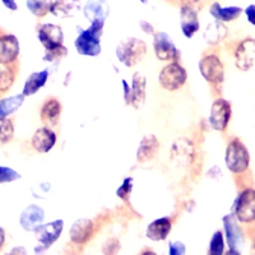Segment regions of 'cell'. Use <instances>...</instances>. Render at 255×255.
Returning <instances> with one entry per match:
<instances>
[{"label":"cell","mask_w":255,"mask_h":255,"mask_svg":"<svg viewBox=\"0 0 255 255\" xmlns=\"http://www.w3.org/2000/svg\"><path fill=\"white\" fill-rule=\"evenodd\" d=\"M102 20L92 22L86 29L79 31L78 37L74 41V46L79 55L83 56H99L101 54V37L104 33Z\"/></svg>","instance_id":"obj_1"},{"label":"cell","mask_w":255,"mask_h":255,"mask_svg":"<svg viewBox=\"0 0 255 255\" xmlns=\"http://www.w3.org/2000/svg\"><path fill=\"white\" fill-rule=\"evenodd\" d=\"M116 58L127 68H133L147 54V45L144 41L136 37H128L123 40L115 50Z\"/></svg>","instance_id":"obj_2"},{"label":"cell","mask_w":255,"mask_h":255,"mask_svg":"<svg viewBox=\"0 0 255 255\" xmlns=\"http://www.w3.org/2000/svg\"><path fill=\"white\" fill-rule=\"evenodd\" d=\"M225 163L234 174H244L250 165V154L248 148L238 138L230 140L225 153Z\"/></svg>","instance_id":"obj_3"},{"label":"cell","mask_w":255,"mask_h":255,"mask_svg":"<svg viewBox=\"0 0 255 255\" xmlns=\"http://www.w3.org/2000/svg\"><path fill=\"white\" fill-rule=\"evenodd\" d=\"M232 212L240 223L255 222V189L247 188L241 190L232 207Z\"/></svg>","instance_id":"obj_4"},{"label":"cell","mask_w":255,"mask_h":255,"mask_svg":"<svg viewBox=\"0 0 255 255\" xmlns=\"http://www.w3.org/2000/svg\"><path fill=\"white\" fill-rule=\"evenodd\" d=\"M186 79H188V73L184 69V67H181L176 61H172L168 65L163 67L158 76L161 87L166 91H171V92L183 87Z\"/></svg>","instance_id":"obj_5"},{"label":"cell","mask_w":255,"mask_h":255,"mask_svg":"<svg viewBox=\"0 0 255 255\" xmlns=\"http://www.w3.org/2000/svg\"><path fill=\"white\" fill-rule=\"evenodd\" d=\"M199 72L209 83L218 86L225 79V67L220 56L216 54H207L199 61Z\"/></svg>","instance_id":"obj_6"},{"label":"cell","mask_w":255,"mask_h":255,"mask_svg":"<svg viewBox=\"0 0 255 255\" xmlns=\"http://www.w3.org/2000/svg\"><path fill=\"white\" fill-rule=\"evenodd\" d=\"M194 143L189 138L180 136L171 145V159L177 167L186 168L193 163L195 158Z\"/></svg>","instance_id":"obj_7"},{"label":"cell","mask_w":255,"mask_h":255,"mask_svg":"<svg viewBox=\"0 0 255 255\" xmlns=\"http://www.w3.org/2000/svg\"><path fill=\"white\" fill-rule=\"evenodd\" d=\"M63 229V220H55L52 221V222L41 225V226L35 231L36 240H37L38 243V247L36 248V253L45 252L46 249H49L52 244L55 243V241L60 238Z\"/></svg>","instance_id":"obj_8"},{"label":"cell","mask_w":255,"mask_h":255,"mask_svg":"<svg viewBox=\"0 0 255 255\" xmlns=\"http://www.w3.org/2000/svg\"><path fill=\"white\" fill-rule=\"evenodd\" d=\"M231 104L225 99H217L211 108L209 124L217 131H225L231 120Z\"/></svg>","instance_id":"obj_9"},{"label":"cell","mask_w":255,"mask_h":255,"mask_svg":"<svg viewBox=\"0 0 255 255\" xmlns=\"http://www.w3.org/2000/svg\"><path fill=\"white\" fill-rule=\"evenodd\" d=\"M223 229H225V234H226L227 245L231 250L229 253L240 254V249L244 245V235L240 226H239L238 218L234 216V213L223 217Z\"/></svg>","instance_id":"obj_10"},{"label":"cell","mask_w":255,"mask_h":255,"mask_svg":"<svg viewBox=\"0 0 255 255\" xmlns=\"http://www.w3.org/2000/svg\"><path fill=\"white\" fill-rule=\"evenodd\" d=\"M235 64L238 69L249 72L255 69V38H245L235 50Z\"/></svg>","instance_id":"obj_11"},{"label":"cell","mask_w":255,"mask_h":255,"mask_svg":"<svg viewBox=\"0 0 255 255\" xmlns=\"http://www.w3.org/2000/svg\"><path fill=\"white\" fill-rule=\"evenodd\" d=\"M199 9L189 4L180 3V28L186 38H191L199 31Z\"/></svg>","instance_id":"obj_12"},{"label":"cell","mask_w":255,"mask_h":255,"mask_svg":"<svg viewBox=\"0 0 255 255\" xmlns=\"http://www.w3.org/2000/svg\"><path fill=\"white\" fill-rule=\"evenodd\" d=\"M153 50L159 60H174L179 55V50L174 41L166 32H156L153 35Z\"/></svg>","instance_id":"obj_13"},{"label":"cell","mask_w":255,"mask_h":255,"mask_svg":"<svg viewBox=\"0 0 255 255\" xmlns=\"http://www.w3.org/2000/svg\"><path fill=\"white\" fill-rule=\"evenodd\" d=\"M38 41L46 50L55 49V47L63 45L64 32L60 26L54 23L41 24L37 31Z\"/></svg>","instance_id":"obj_14"},{"label":"cell","mask_w":255,"mask_h":255,"mask_svg":"<svg viewBox=\"0 0 255 255\" xmlns=\"http://www.w3.org/2000/svg\"><path fill=\"white\" fill-rule=\"evenodd\" d=\"M45 220V212L44 209L41 208L37 204H31L23 209V212L20 213L19 223L22 229L26 231L35 232L38 227L42 225Z\"/></svg>","instance_id":"obj_15"},{"label":"cell","mask_w":255,"mask_h":255,"mask_svg":"<svg viewBox=\"0 0 255 255\" xmlns=\"http://www.w3.org/2000/svg\"><path fill=\"white\" fill-rule=\"evenodd\" d=\"M81 9V0H54L50 8V14L61 19H69L76 17Z\"/></svg>","instance_id":"obj_16"},{"label":"cell","mask_w":255,"mask_h":255,"mask_svg":"<svg viewBox=\"0 0 255 255\" xmlns=\"http://www.w3.org/2000/svg\"><path fill=\"white\" fill-rule=\"evenodd\" d=\"M19 55V41L14 35L0 36V64L6 65L17 60Z\"/></svg>","instance_id":"obj_17"},{"label":"cell","mask_w":255,"mask_h":255,"mask_svg":"<svg viewBox=\"0 0 255 255\" xmlns=\"http://www.w3.org/2000/svg\"><path fill=\"white\" fill-rule=\"evenodd\" d=\"M93 234V222L90 218H79L73 223L69 230L70 241L77 245H83Z\"/></svg>","instance_id":"obj_18"},{"label":"cell","mask_w":255,"mask_h":255,"mask_svg":"<svg viewBox=\"0 0 255 255\" xmlns=\"http://www.w3.org/2000/svg\"><path fill=\"white\" fill-rule=\"evenodd\" d=\"M56 143L55 131L50 128H38L32 136V147L40 153H47L54 148Z\"/></svg>","instance_id":"obj_19"},{"label":"cell","mask_w":255,"mask_h":255,"mask_svg":"<svg viewBox=\"0 0 255 255\" xmlns=\"http://www.w3.org/2000/svg\"><path fill=\"white\" fill-rule=\"evenodd\" d=\"M147 78L142 73H134L130 84V104L134 109H140L145 102Z\"/></svg>","instance_id":"obj_20"},{"label":"cell","mask_w":255,"mask_h":255,"mask_svg":"<svg viewBox=\"0 0 255 255\" xmlns=\"http://www.w3.org/2000/svg\"><path fill=\"white\" fill-rule=\"evenodd\" d=\"M110 8L106 0H87V3L83 6V14L86 19L90 20V23L96 22V20H105L108 19Z\"/></svg>","instance_id":"obj_21"},{"label":"cell","mask_w":255,"mask_h":255,"mask_svg":"<svg viewBox=\"0 0 255 255\" xmlns=\"http://www.w3.org/2000/svg\"><path fill=\"white\" fill-rule=\"evenodd\" d=\"M159 151V142L153 134H147L142 138L136 151V161L138 162H148L157 156Z\"/></svg>","instance_id":"obj_22"},{"label":"cell","mask_w":255,"mask_h":255,"mask_svg":"<svg viewBox=\"0 0 255 255\" xmlns=\"http://www.w3.org/2000/svg\"><path fill=\"white\" fill-rule=\"evenodd\" d=\"M172 229L171 220L168 217L157 218L156 221L148 225L145 230V236L152 241H163L167 239Z\"/></svg>","instance_id":"obj_23"},{"label":"cell","mask_w":255,"mask_h":255,"mask_svg":"<svg viewBox=\"0 0 255 255\" xmlns=\"http://www.w3.org/2000/svg\"><path fill=\"white\" fill-rule=\"evenodd\" d=\"M241 13H243V8L238 5L222 6L220 3L215 1L209 6V14L213 17V19H217L220 22H223V23L238 19Z\"/></svg>","instance_id":"obj_24"},{"label":"cell","mask_w":255,"mask_h":255,"mask_svg":"<svg viewBox=\"0 0 255 255\" xmlns=\"http://www.w3.org/2000/svg\"><path fill=\"white\" fill-rule=\"evenodd\" d=\"M227 32L229 31H227L226 26L223 24V22L215 19L213 22L208 23V26H206L203 32V38L207 44L211 45V46H215L226 37Z\"/></svg>","instance_id":"obj_25"},{"label":"cell","mask_w":255,"mask_h":255,"mask_svg":"<svg viewBox=\"0 0 255 255\" xmlns=\"http://www.w3.org/2000/svg\"><path fill=\"white\" fill-rule=\"evenodd\" d=\"M47 79H49V70H41V72H36L32 73L31 76L27 78L26 83L23 86V93L24 96H32L37 93L41 88L44 87L45 84H46Z\"/></svg>","instance_id":"obj_26"},{"label":"cell","mask_w":255,"mask_h":255,"mask_svg":"<svg viewBox=\"0 0 255 255\" xmlns=\"http://www.w3.org/2000/svg\"><path fill=\"white\" fill-rule=\"evenodd\" d=\"M61 114V105L56 99H49L41 109V119L49 125H55Z\"/></svg>","instance_id":"obj_27"},{"label":"cell","mask_w":255,"mask_h":255,"mask_svg":"<svg viewBox=\"0 0 255 255\" xmlns=\"http://www.w3.org/2000/svg\"><path fill=\"white\" fill-rule=\"evenodd\" d=\"M24 97L26 96L22 93L0 100V119H5L9 115L14 114L23 105Z\"/></svg>","instance_id":"obj_28"},{"label":"cell","mask_w":255,"mask_h":255,"mask_svg":"<svg viewBox=\"0 0 255 255\" xmlns=\"http://www.w3.org/2000/svg\"><path fill=\"white\" fill-rule=\"evenodd\" d=\"M54 0H26L27 9L37 18H42L50 13Z\"/></svg>","instance_id":"obj_29"},{"label":"cell","mask_w":255,"mask_h":255,"mask_svg":"<svg viewBox=\"0 0 255 255\" xmlns=\"http://www.w3.org/2000/svg\"><path fill=\"white\" fill-rule=\"evenodd\" d=\"M225 253V238L222 231H216L212 235L211 243H209L208 254L211 255H222Z\"/></svg>","instance_id":"obj_30"},{"label":"cell","mask_w":255,"mask_h":255,"mask_svg":"<svg viewBox=\"0 0 255 255\" xmlns=\"http://www.w3.org/2000/svg\"><path fill=\"white\" fill-rule=\"evenodd\" d=\"M14 136V124L10 119H0V144L8 143Z\"/></svg>","instance_id":"obj_31"},{"label":"cell","mask_w":255,"mask_h":255,"mask_svg":"<svg viewBox=\"0 0 255 255\" xmlns=\"http://www.w3.org/2000/svg\"><path fill=\"white\" fill-rule=\"evenodd\" d=\"M14 72L10 68H0V92H5L14 82Z\"/></svg>","instance_id":"obj_32"},{"label":"cell","mask_w":255,"mask_h":255,"mask_svg":"<svg viewBox=\"0 0 255 255\" xmlns=\"http://www.w3.org/2000/svg\"><path fill=\"white\" fill-rule=\"evenodd\" d=\"M68 55V49L64 45L55 47V49L46 50V54L44 56L45 61H50V63H58L61 59H64Z\"/></svg>","instance_id":"obj_33"},{"label":"cell","mask_w":255,"mask_h":255,"mask_svg":"<svg viewBox=\"0 0 255 255\" xmlns=\"http://www.w3.org/2000/svg\"><path fill=\"white\" fill-rule=\"evenodd\" d=\"M20 179V174L6 166H0V184L12 183Z\"/></svg>","instance_id":"obj_34"},{"label":"cell","mask_w":255,"mask_h":255,"mask_svg":"<svg viewBox=\"0 0 255 255\" xmlns=\"http://www.w3.org/2000/svg\"><path fill=\"white\" fill-rule=\"evenodd\" d=\"M131 189H133V177H127V179L123 181L122 185L119 186V189L116 190V195L123 200H127L129 194L131 193Z\"/></svg>","instance_id":"obj_35"},{"label":"cell","mask_w":255,"mask_h":255,"mask_svg":"<svg viewBox=\"0 0 255 255\" xmlns=\"http://www.w3.org/2000/svg\"><path fill=\"white\" fill-rule=\"evenodd\" d=\"M186 253V248L181 241H171L168 244V254L170 255H184Z\"/></svg>","instance_id":"obj_36"},{"label":"cell","mask_w":255,"mask_h":255,"mask_svg":"<svg viewBox=\"0 0 255 255\" xmlns=\"http://www.w3.org/2000/svg\"><path fill=\"white\" fill-rule=\"evenodd\" d=\"M119 249H120L119 241L116 240V239H110V240L104 245L105 254H114V253H118V250Z\"/></svg>","instance_id":"obj_37"},{"label":"cell","mask_w":255,"mask_h":255,"mask_svg":"<svg viewBox=\"0 0 255 255\" xmlns=\"http://www.w3.org/2000/svg\"><path fill=\"white\" fill-rule=\"evenodd\" d=\"M245 15H247V19L252 26L255 27V4H250L245 8Z\"/></svg>","instance_id":"obj_38"},{"label":"cell","mask_w":255,"mask_h":255,"mask_svg":"<svg viewBox=\"0 0 255 255\" xmlns=\"http://www.w3.org/2000/svg\"><path fill=\"white\" fill-rule=\"evenodd\" d=\"M139 26H140V29H142L144 33H147V35L153 36L154 33H156V32H154V27L152 26L148 20H144V19L139 20Z\"/></svg>","instance_id":"obj_39"},{"label":"cell","mask_w":255,"mask_h":255,"mask_svg":"<svg viewBox=\"0 0 255 255\" xmlns=\"http://www.w3.org/2000/svg\"><path fill=\"white\" fill-rule=\"evenodd\" d=\"M123 88H124V101L125 104H130V86L127 83V81L123 79Z\"/></svg>","instance_id":"obj_40"},{"label":"cell","mask_w":255,"mask_h":255,"mask_svg":"<svg viewBox=\"0 0 255 255\" xmlns=\"http://www.w3.org/2000/svg\"><path fill=\"white\" fill-rule=\"evenodd\" d=\"M1 3H3V5L5 6L6 9H9V10H17L18 9L15 0H1Z\"/></svg>","instance_id":"obj_41"},{"label":"cell","mask_w":255,"mask_h":255,"mask_svg":"<svg viewBox=\"0 0 255 255\" xmlns=\"http://www.w3.org/2000/svg\"><path fill=\"white\" fill-rule=\"evenodd\" d=\"M4 243H5V232H4L3 227L0 226V249L3 248Z\"/></svg>","instance_id":"obj_42"},{"label":"cell","mask_w":255,"mask_h":255,"mask_svg":"<svg viewBox=\"0 0 255 255\" xmlns=\"http://www.w3.org/2000/svg\"><path fill=\"white\" fill-rule=\"evenodd\" d=\"M15 253H22V254H26V250H24V248H15V249H13L12 252H10V254H15Z\"/></svg>","instance_id":"obj_43"},{"label":"cell","mask_w":255,"mask_h":255,"mask_svg":"<svg viewBox=\"0 0 255 255\" xmlns=\"http://www.w3.org/2000/svg\"><path fill=\"white\" fill-rule=\"evenodd\" d=\"M139 1H140V3H142V4H147V3H148V0H139Z\"/></svg>","instance_id":"obj_44"},{"label":"cell","mask_w":255,"mask_h":255,"mask_svg":"<svg viewBox=\"0 0 255 255\" xmlns=\"http://www.w3.org/2000/svg\"><path fill=\"white\" fill-rule=\"evenodd\" d=\"M167 1H176V0H167Z\"/></svg>","instance_id":"obj_45"},{"label":"cell","mask_w":255,"mask_h":255,"mask_svg":"<svg viewBox=\"0 0 255 255\" xmlns=\"http://www.w3.org/2000/svg\"><path fill=\"white\" fill-rule=\"evenodd\" d=\"M254 250H255V243H254Z\"/></svg>","instance_id":"obj_46"}]
</instances>
